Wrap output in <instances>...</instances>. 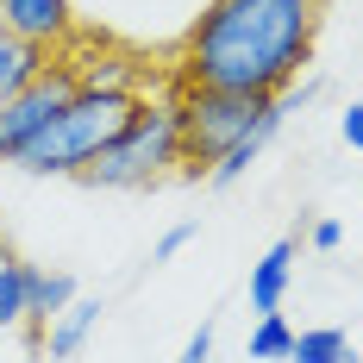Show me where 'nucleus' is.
Segmentation results:
<instances>
[{"mask_svg": "<svg viewBox=\"0 0 363 363\" xmlns=\"http://www.w3.org/2000/svg\"><path fill=\"white\" fill-rule=\"evenodd\" d=\"M357 363H363V357H357Z\"/></svg>", "mask_w": 363, "mask_h": 363, "instance_id": "4be33fe9", "label": "nucleus"}, {"mask_svg": "<svg viewBox=\"0 0 363 363\" xmlns=\"http://www.w3.org/2000/svg\"><path fill=\"white\" fill-rule=\"evenodd\" d=\"M289 351H294V326L282 313H263L251 326V338H245V357L251 363H289Z\"/></svg>", "mask_w": 363, "mask_h": 363, "instance_id": "2eb2a0df", "label": "nucleus"}, {"mask_svg": "<svg viewBox=\"0 0 363 363\" xmlns=\"http://www.w3.org/2000/svg\"><path fill=\"white\" fill-rule=\"evenodd\" d=\"M213 338H219L213 320H201V326L188 332V345H182V357H176V363H213Z\"/></svg>", "mask_w": 363, "mask_h": 363, "instance_id": "f3484780", "label": "nucleus"}, {"mask_svg": "<svg viewBox=\"0 0 363 363\" xmlns=\"http://www.w3.org/2000/svg\"><path fill=\"white\" fill-rule=\"evenodd\" d=\"M320 19L326 0H207V13L188 26L169 63V82L245 101H282L313 63Z\"/></svg>", "mask_w": 363, "mask_h": 363, "instance_id": "f257e3e1", "label": "nucleus"}, {"mask_svg": "<svg viewBox=\"0 0 363 363\" xmlns=\"http://www.w3.org/2000/svg\"><path fill=\"white\" fill-rule=\"evenodd\" d=\"M75 294H82V289H75L69 269H38V276H32V320H26V332H44Z\"/></svg>", "mask_w": 363, "mask_h": 363, "instance_id": "f8f14e48", "label": "nucleus"}, {"mask_svg": "<svg viewBox=\"0 0 363 363\" xmlns=\"http://www.w3.org/2000/svg\"><path fill=\"white\" fill-rule=\"evenodd\" d=\"M307 245H313V251H338V245H345V225H338V219H313V225H307Z\"/></svg>", "mask_w": 363, "mask_h": 363, "instance_id": "a211bd4d", "label": "nucleus"}, {"mask_svg": "<svg viewBox=\"0 0 363 363\" xmlns=\"http://www.w3.org/2000/svg\"><path fill=\"white\" fill-rule=\"evenodd\" d=\"M169 176H182V132H176L169 88H157V94H145L132 107L125 132L82 169V182L88 188H157Z\"/></svg>", "mask_w": 363, "mask_h": 363, "instance_id": "7ed1b4c3", "label": "nucleus"}, {"mask_svg": "<svg viewBox=\"0 0 363 363\" xmlns=\"http://www.w3.org/2000/svg\"><path fill=\"white\" fill-rule=\"evenodd\" d=\"M194 232H201L194 219H182V225H169V232H163V238L150 245V263H169V257H182L188 245H194Z\"/></svg>", "mask_w": 363, "mask_h": 363, "instance_id": "dca6fc26", "label": "nucleus"}, {"mask_svg": "<svg viewBox=\"0 0 363 363\" xmlns=\"http://www.w3.org/2000/svg\"><path fill=\"white\" fill-rule=\"evenodd\" d=\"M294 257H301V238H276L269 251L251 263V313H282V301L294 289Z\"/></svg>", "mask_w": 363, "mask_h": 363, "instance_id": "1a4fd4ad", "label": "nucleus"}, {"mask_svg": "<svg viewBox=\"0 0 363 363\" xmlns=\"http://www.w3.org/2000/svg\"><path fill=\"white\" fill-rule=\"evenodd\" d=\"M132 94H101V88H75V101L44 132H38L32 145L19 150V163L13 169H26V176H75L101 157V150L125 132V119H132Z\"/></svg>", "mask_w": 363, "mask_h": 363, "instance_id": "f03ea898", "label": "nucleus"}, {"mask_svg": "<svg viewBox=\"0 0 363 363\" xmlns=\"http://www.w3.org/2000/svg\"><path fill=\"white\" fill-rule=\"evenodd\" d=\"M338 132H345V145L363 157V101H351V107L338 113Z\"/></svg>", "mask_w": 363, "mask_h": 363, "instance_id": "6ab92c4d", "label": "nucleus"}, {"mask_svg": "<svg viewBox=\"0 0 363 363\" xmlns=\"http://www.w3.org/2000/svg\"><path fill=\"white\" fill-rule=\"evenodd\" d=\"M63 57H69L75 82H82V88H101V94H132V101H145L157 88H169V69H150V57L125 50V44H107V38H75Z\"/></svg>", "mask_w": 363, "mask_h": 363, "instance_id": "423d86ee", "label": "nucleus"}, {"mask_svg": "<svg viewBox=\"0 0 363 363\" xmlns=\"http://www.w3.org/2000/svg\"><path fill=\"white\" fill-rule=\"evenodd\" d=\"M32 276H38V263H26V257H13V251L0 257V332L32 320Z\"/></svg>", "mask_w": 363, "mask_h": 363, "instance_id": "9b49d317", "label": "nucleus"}, {"mask_svg": "<svg viewBox=\"0 0 363 363\" xmlns=\"http://www.w3.org/2000/svg\"><path fill=\"white\" fill-rule=\"evenodd\" d=\"M75 69H69V57H50L44 69H38V82L32 88H19L6 107H0V163H19V150L32 145L38 132L57 119V113L75 101Z\"/></svg>", "mask_w": 363, "mask_h": 363, "instance_id": "39448f33", "label": "nucleus"}, {"mask_svg": "<svg viewBox=\"0 0 363 363\" xmlns=\"http://www.w3.org/2000/svg\"><path fill=\"white\" fill-rule=\"evenodd\" d=\"M44 63H50L44 50H32V44H19V38H6V32H0V107H6L19 88H32Z\"/></svg>", "mask_w": 363, "mask_h": 363, "instance_id": "ddd939ff", "label": "nucleus"}, {"mask_svg": "<svg viewBox=\"0 0 363 363\" xmlns=\"http://www.w3.org/2000/svg\"><path fill=\"white\" fill-rule=\"evenodd\" d=\"M289 363H357V351L338 326H307V332H294Z\"/></svg>", "mask_w": 363, "mask_h": 363, "instance_id": "4468645a", "label": "nucleus"}, {"mask_svg": "<svg viewBox=\"0 0 363 363\" xmlns=\"http://www.w3.org/2000/svg\"><path fill=\"white\" fill-rule=\"evenodd\" d=\"M0 257H6V232H0Z\"/></svg>", "mask_w": 363, "mask_h": 363, "instance_id": "412c9836", "label": "nucleus"}, {"mask_svg": "<svg viewBox=\"0 0 363 363\" xmlns=\"http://www.w3.org/2000/svg\"><path fill=\"white\" fill-rule=\"evenodd\" d=\"M0 32L44 50V57H63L82 38V26H75L69 0H0Z\"/></svg>", "mask_w": 363, "mask_h": 363, "instance_id": "0eeeda50", "label": "nucleus"}, {"mask_svg": "<svg viewBox=\"0 0 363 363\" xmlns=\"http://www.w3.org/2000/svg\"><path fill=\"white\" fill-rule=\"evenodd\" d=\"M282 119H289V107H282V101H269V107H263V119H257L251 132H245V138H238V145H232V150H225V157L213 163L207 188H232V182H245V169H251L257 157L269 150V138L282 132Z\"/></svg>", "mask_w": 363, "mask_h": 363, "instance_id": "9d476101", "label": "nucleus"}, {"mask_svg": "<svg viewBox=\"0 0 363 363\" xmlns=\"http://www.w3.org/2000/svg\"><path fill=\"white\" fill-rule=\"evenodd\" d=\"M101 313H107V301H101V294H75L69 307H63V313H57L50 326L38 332V351H44L50 363H69L75 351H82V345L94 338V326H101Z\"/></svg>", "mask_w": 363, "mask_h": 363, "instance_id": "6e6552de", "label": "nucleus"}, {"mask_svg": "<svg viewBox=\"0 0 363 363\" xmlns=\"http://www.w3.org/2000/svg\"><path fill=\"white\" fill-rule=\"evenodd\" d=\"M169 101H176V132H182V176L207 182L213 163L251 132L269 101H245V94H219V88H176L169 82Z\"/></svg>", "mask_w": 363, "mask_h": 363, "instance_id": "20e7f679", "label": "nucleus"}, {"mask_svg": "<svg viewBox=\"0 0 363 363\" xmlns=\"http://www.w3.org/2000/svg\"><path fill=\"white\" fill-rule=\"evenodd\" d=\"M307 101H320V82H294V88H289V94H282V107H307Z\"/></svg>", "mask_w": 363, "mask_h": 363, "instance_id": "aec40b11", "label": "nucleus"}]
</instances>
